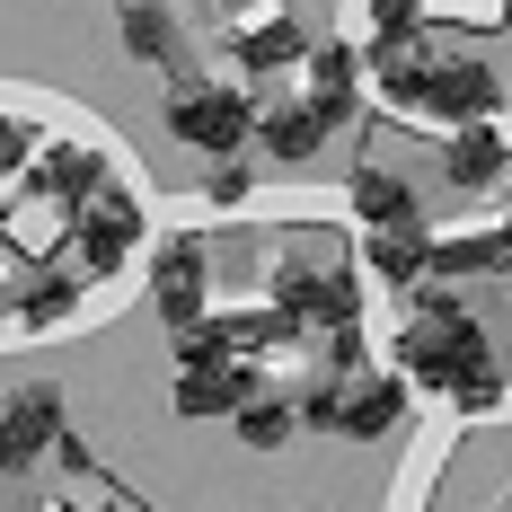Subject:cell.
<instances>
[{
  "mask_svg": "<svg viewBox=\"0 0 512 512\" xmlns=\"http://www.w3.org/2000/svg\"><path fill=\"white\" fill-rule=\"evenodd\" d=\"M318 133H327V115H318V106H274V115H256V142H265V151L274 159H309L318 151Z\"/></svg>",
  "mask_w": 512,
  "mask_h": 512,
  "instance_id": "18",
  "label": "cell"
},
{
  "mask_svg": "<svg viewBox=\"0 0 512 512\" xmlns=\"http://www.w3.org/2000/svg\"><path fill=\"white\" fill-rule=\"evenodd\" d=\"M151 301L168 318V336H195L204 327V239H168L151 274Z\"/></svg>",
  "mask_w": 512,
  "mask_h": 512,
  "instance_id": "7",
  "label": "cell"
},
{
  "mask_svg": "<svg viewBox=\"0 0 512 512\" xmlns=\"http://www.w3.org/2000/svg\"><path fill=\"white\" fill-rule=\"evenodd\" d=\"M362 265H371L380 283H433V230H424V221L371 230V239H362Z\"/></svg>",
  "mask_w": 512,
  "mask_h": 512,
  "instance_id": "13",
  "label": "cell"
},
{
  "mask_svg": "<svg viewBox=\"0 0 512 512\" xmlns=\"http://www.w3.org/2000/svg\"><path fill=\"white\" fill-rule=\"evenodd\" d=\"M451 407H460V415H495V407H504V371H477Z\"/></svg>",
  "mask_w": 512,
  "mask_h": 512,
  "instance_id": "22",
  "label": "cell"
},
{
  "mask_svg": "<svg viewBox=\"0 0 512 512\" xmlns=\"http://www.w3.org/2000/svg\"><path fill=\"white\" fill-rule=\"evenodd\" d=\"M512 265V230H468V239H433V283L460 274H504Z\"/></svg>",
  "mask_w": 512,
  "mask_h": 512,
  "instance_id": "17",
  "label": "cell"
},
{
  "mask_svg": "<svg viewBox=\"0 0 512 512\" xmlns=\"http://www.w3.org/2000/svg\"><path fill=\"white\" fill-rule=\"evenodd\" d=\"M36 177H45V195H62V204H80V212L106 195V159L89 151V142H53Z\"/></svg>",
  "mask_w": 512,
  "mask_h": 512,
  "instance_id": "16",
  "label": "cell"
},
{
  "mask_svg": "<svg viewBox=\"0 0 512 512\" xmlns=\"http://www.w3.org/2000/svg\"><path fill=\"white\" fill-rule=\"evenodd\" d=\"M248 186H256V177L239 168V159H221V168L204 177V195H212V204H248Z\"/></svg>",
  "mask_w": 512,
  "mask_h": 512,
  "instance_id": "23",
  "label": "cell"
},
{
  "mask_svg": "<svg viewBox=\"0 0 512 512\" xmlns=\"http://www.w3.org/2000/svg\"><path fill=\"white\" fill-rule=\"evenodd\" d=\"M36 159V124L27 115H0V168H27Z\"/></svg>",
  "mask_w": 512,
  "mask_h": 512,
  "instance_id": "21",
  "label": "cell"
},
{
  "mask_svg": "<svg viewBox=\"0 0 512 512\" xmlns=\"http://www.w3.org/2000/svg\"><path fill=\"white\" fill-rule=\"evenodd\" d=\"M71 301H80V283H36L18 318H27V327H53V318H71Z\"/></svg>",
  "mask_w": 512,
  "mask_h": 512,
  "instance_id": "20",
  "label": "cell"
},
{
  "mask_svg": "<svg viewBox=\"0 0 512 512\" xmlns=\"http://www.w3.org/2000/svg\"><path fill=\"white\" fill-rule=\"evenodd\" d=\"M0 327H9V309H0Z\"/></svg>",
  "mask_w": 512,
  "mask_h": 512,
  "instance_id": "24",
  "label": "cell"
},
{
  "mask_svg": "<svg viewBox=\"0 0 512 512\" xmlns=\"http://www.w3.org/2000/svg\"><path fill=\"white\" fill-rule=\"evenodd\" d=\"M248 398H256V371H248V362H186V371H177V415H186V424L239 415Z\"/></svg>",
  "mask_w": 512,
  "mask_h": 512,
  "instance_id": "8",
  "label": "cell"
},
{
  "mask_svg": "<svg viewBox=\"0 0 512 512\" xmlns=\"http://www.w3.org/2000/svg\"><path fill=\"white\" fill-rule=\"evenodd\" d=\"M230 424H239V442H248V451H283V442H292V424H301V398H283V389L265 398V389H256Z\"/></svg>",
  "mask_w": 512,
  "mask_h": 512,
  "instance_id": "19",
  "label": "cell"
},
{
  "mask_svg": "<svg viewBox=\"0 0 512 512\" xmlns=\"http://www.w3.org/2000/svg\"><path fill=\"white\" fill-rule=\"evenodd\" d=\"M477 371H495L486 362V327L451 292H415L407 327H398V380L407 389H433V398H460Z\"/></svg>",
  "mask_w": 512,
  "mask_h": 512,
  "instance_id": "2",
  "label": "cell"
},
{
  "mask_svg": "<svg viewBox=\"0 0 512 512\" xmlns=\"http://www.w3.org/2000/svg\"><path fill=\"white\" fill-rule=\"evenodd\" d=\"M371 71H380V89L389 106H407V115H433V124H495V106H504V80L486 71V62H433V53L415 45H371Z\"/></svg>",
  "mask_w": 512,
  "mask_h": 512,
  "instance_id": "1",
  "label": "cell"
},
{
  "mask_svg": "<svg viewBox=\"0 0 512 512\" xmlns=\"http://www.w3.org/2000/svg\"><path fill=\"white\" fill-rule=\"evenodd\" d=\"M71 221H80L71 239H80V265H89V274H115L124 256L142 248V204H133L124 186H106L98 204H89V212H71Z\"/></svg>",
  "mask_w": 512,
  "mask_h": 512,
  "instance_id": "5",
  "label": "cell"
},
{
  "mask_svg": "<svg viewBox=\"0 0 512 512\" xmlns=\"http://www.w3.org/2000/svg\"><path fill=\"white\" fill-rule=\"evenodd\" d=\"M442 177H451L460 195H486V186L512 177V142L495 133V124H460V133L442 142Z\"/></svg>",
  "mask_w": 512,
  "mask_h": 512,
  "instance_id": "10",
  "label": "cell"
},
{
  "mask_svg": "<svg viewBox=\"0 0 512 512\" xmlns=\"http://www.w3.org/2000/svg\"><path fill=\"white\" fill-rule=\"evenodd\" d=\"M398 415H407V380H398V371H362V380H336V433L371 442V433H389Z\"/></svg>",
  "mask_w": 512,
  "mask_h": 512,
  "instance_id": "9",
  "label": "cell"
},
{
  "mask_svg": "<svg viewBox=\"0 0 512 512\" xmlns=\"http://www.w3.org/2000/svg\"><path fill=\"white\" fill-rule=\"evenodd\" d=\"M230 53H239V71H292V62H309L301 27H292L283 9H265V18H248V27H230Z\"/></svg>",
  "mask_w": 512,
  "mask_h": 512,
  "instance_id": "15",
  "label": "cell"
},
{
  "mask_svg": "<svg viewBox=\"0 0 512 512\" xmlns=\"http://www.w3.org/2000/svg\"><path fill=\"white\" fill-rule=\"evenodd\" d=\"M345 204L362 212V230H407V221H424V212H415V186L398 177V168H354Z\"/></svg>",
  "mask_w": 512,
  "mask_h": 512,
  "instance_id": "14",
  "label": "cell"
},
{
  "mask_svg": "<svg viewBox=\"0 0 512 512\" xmlns=\"http://www.w3.org/2000/svg\"><path fill=\"white\" fill-rule=\"evenodd\" d=\"M71 433H62V389H18L9 407H0V477H27V468L45 460V451H62Z\"/></svg>",
  "mask_w": 512,
  "mask_h": 512,
  "instance_id": "4",
  "label": "cell"
},
{
  "mask_svg": "<svg viewBox=\"0 0 512 512\" xmlns=\"http://www.w3.org/2000/svg\"><path fill=\"white\" fill-rule=\"evenodd\" d=\"M309 106L327 115V133L362 106V53L354 45H318V53H309Z\"/></svg>",
  "mask_w": 512,
  "mask_h": 512,
  "instance_id": "12",
  "label": "cell"
},
{
  "mask_svg": "<svg viewBox=\"0 0 512 512\" xmlns=\"http://www.w3.org/2000/svg\"><path fill=\"white\" fill-rule=\"evenodd\" d=\"M115 36H124V53H133V62H159V71L186 53L177 9H168V0H115Z\"/></svg>",
  "mask_w": 512,
  "mask_h": 512,
  "instance_id": "11",
  "label": "cell"
},
{
  "mask_svg": "<svg viewBox=\"0 0 512 512\" xmlns=\"http://www.w3.org/2000/svg\"><path fill=\"white\" fill-rule=\"evenodd\" d=\"M274 301H283V327H327V336H345L354 309H362V283L354 274H283Z\"/></svg>",
  "mask_w": 512,
  "mask_h": 512,
  "instance_id": "6",
  "label": "cell"
},
{
  "mask_svg": "<svg viewBox=\"0 0 512 512\" xmlns=\"http://www.w3.org/2000/svg\"><path fill=\"white\" fill-rule=\"evenodd\" d=\"M168 133L195 142V151H212V159H230L239 142H256V98L239 80H186L168 98Z\"/></svg>",
  "mask_w": 512,
  "mask_h": 512,
  "instance_id": "3",
  "label": "cell"
}]
</instances>
